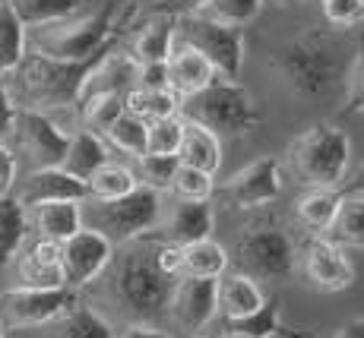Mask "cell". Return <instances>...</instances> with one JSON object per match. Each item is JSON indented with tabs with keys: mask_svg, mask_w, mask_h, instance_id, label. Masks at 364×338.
<instances>
[{
	"mask_svg": "<svg viewBox=\"0 0 364 338\" xmlns=\"http://www.w3.org/2000/svg\"><path fill=\"white\" fill-rule=\"evenodd\" d=\"M171 276H165L156 263V231L121 244L114 266L108 272V291L114 304L121 307L130 322H149L156 326L159 316H165L168 298L174 288Z\"/></svg>",
	"mask_w": 364,
	"mask_h": 338,
	"instance_id": "obj_1",
	"label": "cell"
},
{
	"mask_svg": "<svg viewBox=\"0 0 364 338\" xmlns=\"http://www.w3.org/2000/svg\"><path fill=\"white\" fill-rule=\"evenodd\" d=\"M105 54L89 58V60H54V58H41V54H35V51L26 54L23 63L10 73V76H16V86L10 89L16 108H29V111L48 114V111H54V108H73V104H80L82 82H86L89 70H92Z\"/></svg>",
	"mask_w": 364,
	"mask_h": 338,
	"instance_id": "obj_2",
	"label": "cell"
},
{
	"mask_svg": "<svg viewBox=\"0 0 364 338\" xmlns=\"http://www.w3.org/2000/svg\"><path fill=\"white\" fill-rule=\"evenodd\" d=\"M339 45L330 35L307 32L282 45L272 58V67L285 80V86L301 98H323L333 92V86L342 76Z\"/></svg>",
	"mask_w": 364,
	"mask_h": 338,
	"instance_id": "obj_3",
	"label": "cell"
},
{
	"mask_svg": "<svg viewBox=\"0 0 364 338\" xmlns=\"http://www.w3.org/2000/svg\"><path fill=\"white\" fill-rule=\"evenodd\" d=\"M181 111H184V121L206 126L219 139L247 136L260 126V108H257L254 92L237 80H222V76L209 82L203 92L184 98Z\"/></svg>",
	"mask_w": 364,
	"mask_h": 338,
	"instance_id": "obj_4",
	"label": "cell"
},
{
	"mask_svg": "<svg viewBox=\"0 0 364 338\" xmlns=\"http://www.w3.org/2000/svg\"><path fill=\"white\" fill-rule=\"evenodd\" d=\"M352 143L336 124H314L289 146V161L295 178L307 190H339L348 174Z\"/></svg>",
	"mask_w": 364,
	"mask_h": 338,
	"instance_id": "obj_5",
	"label": "cell"
},
{
	"mask_svg": "<svg viewBox=\"0 0 364 338\" xmlns=\"http://www.w3.org/2000/svg\"><path fill=\"white\" fill-rule=\"evenodd\" d=\"M114 16L117 4H105L92 16L67 19V23L38 29L35 54L54 60H89L114 48Z\"/></svg>",
	"mask_w": 364,
	"mask_h": 338,
	"instance_id": "obj_6",
	"label": "cell"
},
{
	"mask_svg": "<svg viewBox=\"0 0 364 338\" xmlns=\"http://www.w3.org/2000/svg\"><path fill=\"white\" fill-rule=\"evenodd\" d=\"M235 266L254 281H285L298 266V246L276 222L250 224L235 244Z\"/></svg>",
	"mask_w": 364,
	"mask_h": 338,
	"instance_id": "obj_7",
	"label": "cell"
},
{
	"mask_svg": "<svg viewBox=\"0 0 364 338\" xmlns=\"http://www.w3.org/2000/svg\"><path fill=\"white\" fill-rule=\"evenodd\" d=\"M159 215H162L159 193L149 187H136L114 202H92L86 228L102 231L111 244H127L149 234L159 224Z\"/></svg>",
	"mask_w": 364,
	"mask_h": 338,
	"instance_id": "obj_8",
	"label": "cell"
},
{
	"mask_svg": "<svg viewBox=\"0 0 364 338\" xmlns=\"http://www.w3.org/2000/svg\"><path fill=\"white\" fill-rule=\"evenodd\" d=\"M174 38L203 54L222 80H237L244 67V29L222 26L206 16H181Z\"/></svg>",
	"mask_w": 364,
	"mask_h": 338,
	"instance_id": "obj_9",
	"label": "cell"
},
{
	"mask_svg": "<svg viewBox=\"0 0 364 338\" xmlns=\"http://www.w3.org/2000/svg\"><path fill=\"white\" fill-rule=\"evenodd\" d=\"M80 304L70 288H10L0 294V326L4 329H38Z\"/></svg>",
	"mask_w": 364,
	"mask_h": 338,
	"instance_id": "obj_10",
	"label": "cell"
},
{
	"mask_svg": "<svg viewBox=\"0 0 364 338\" xmlns=\"http://www.w3.org/2000/svg\"><path fill=\"white\" fill-rule=\"evenodd\" d=\"M111 259H114V244L95 228L82 224L73 237L60 244V269H64V288L70 291H82L95 278L108 272Z\"/></svg>",
	"mask_w": 364,
	"mask_h": 338,
	"instance_id": "obj_11",
	"label": "cell"
},
{
	"mask_svg": "<svg viewBox=\"0 0 364 338\" xmlns=\"http://www.w3.org/2000/svg\"><path fill=\"white\" fill-rule=\"evenodd\" d=\"M298 266L304 272L307 285L320 294H339L355 285V263L330 237H307L298 250Z\"/></svg>",
	"mask_w": 364,
	"mask_h": 338,
	"instance_id": "obj_12",
	"label": "cell"
},
{
	"mask_svg": "<svg viewBox=\"0 0 364 338\" xmlns=\"http://www.w3.org/2000/svg\"><path fill=\"white\" fill-rule=\"evenodd\" d=\"M13 136H16L19 149L29 155L32 171L35 168H60L67 155L70 133L58 121H51V114L29 108H16V121H13Z\"/></svg>",
	"mask_w": 364,
	"mask_h": 338,
	"instance_id": "obj_13",
	"label": "cell"
},
{
	"mask_svg": "<svg viewBox=\"0 0 364 338\" xmlns=\"http://www.w3.org/2000/svg\"><path fill=\"white\" fill-rule=\"evenodd\" d=\"M219 190L228 206H235V209L269 206V202L279 200V193H282V168H279L276 158L263 155V158L250 161L247 168L235 171Z\"/></svg>",
	"mask_w": 364,
	"mask_h": 338,
	"instance_id": "obj_14",
	"label": "cell"
},
{
	"mask_svg": "<svg viewBox=\"0 0 364 338\" xmlns=\"http://www.w3.org/2000/svg\"><path fill=\"white\" fill-rule=\"evenodd\" d=\"M215 281L219 278H178L174 281L165 313L187 335H200L215 320V313H219Z\"/></svg>",
	"mask_w": 364,
	"mask_h": 338,
	"instance_id": "obj_15",
	"label": "cell"
},
{
	"mask_svg": "<svg viewBox=\"0 0 364 338\" xmlns=\"http://www.w3.org/2000/svg\"><path fill=\"white\" fill-rule=\"evenodd\" d=\"M16 200L23 202V209L29 212V209L41 206V202H86L89 190L82 180L70 178L60 168H35L29 178L23 180Z\"/></svg>",
	"mask_w": 364,
	"mask_h": 338,
	"instance_id": "obj_16",
	"label": "cell"
},
{
	"mask_svg": "<svg viewBox=\"0 0 364 338\" xmlns=\"http://www.w3.org/2000/svg\"><path fill=\"white\" fill-rule=\"evenodd\" d=\"M16 278L19 288H64V269H60V244L32 241L23 244V250L16 253Z\"/></svg>",
	"mask_w": 364,
	"mask_h": 338,
	"instance_id": "obj_17",
	"label": "cell"
},
{
	"mask_svg": "<svg viewBox=\"0 0 364 338\" xmlns=\"http://www.w3.org/2000/svg\"><path fill=\"white\" fill-rule=\"evenodd\" d=\"M215 80H219V73L213 70V63L193 51V48L178 45L171 51V58H168V92L178 98V102L203 92Z\"/></svg>",
	"mask_w": 364,
	"mask_h": 338,
	"instance_id": "obj_18",
	"label": "cell"
},
{
	"mask_svg": "<svg viewBox=\"0 0 364 338\" xmlns=\"http://www.w3.org/2000/svg\"><path fill=\"white\" fill-rule=\"evenodd\" d=\"M136 76H139L136 60H133L130 54H114V48H111V51L89 70L86 82H82L80 102L89 95H127L130 89H136Z\"/></svg>",
	"mask_w": 364,
	"mask_h": 338,
	"instance_id": "obj_19",
	"label": "cell"
},
{
	"mask_svg": "<svg viewBox=\"0 0 364 338\" xmlns=\"http://www.w3.org/2000/svg\"><path fill=\"white\" fill-rule=\"evenodd\" d=\"M215 298H219V313L228 322L247 320L250 313H257L266 304V291L260 288V281L241 276V272H225L215 281Z\"/></svg>",
	"mask_w": 364,
	"mask_h": 338,
	"instance_id": "obj_20",
	"label": "cell"
},
{
	"mask_svg": "<svg viewBox=\"0 0 364 338\" xmlns=\"http://www.w3.org/2000/svg\"><path fill=\"white\" fill-rule=\"evenodd\" d=\"M215 231V209L213 202H181L171 209L165 222V241L178 244V246H187V244H197V241H206L213 237Z\"/></svg>",
	"mask_w": 364,
	"mask_h": 338,
	"instance_id": "obj_21",
	"label": "cell"
},
{
	"mask_svg": "<svg viewBox=\"0 0 364 338\" xmlns=\"http://www.w3.org/2000/svg\"><path fill=\"white\" fill-rule=\"evenodd\" d=\"M29 228L41 241L64 244L82 228V202H41L29 209Z\"/></svg>",
	"mask_w": 364,
	"mask_h": 338,
	"instance_id": "obj_22",
	"label": "cell"
},
{
	"mask_svg": "<svg viewBox=\"0 0 364 338\" xmlns=\"http://www.w3.org/2000/svg\"><path fill=\"white\" fill-rule=\"evenodd\" d=\"M174 32H178V19L165 16V13H156L143 23V29L136 32L130 48V58L136 60V67H146V63H168L174 51Z\"/></svg>",
	"mask_w": 364,
	"mask_h": 338,
	"instance_id": "obj_23",
	"label": "cell"
},
{
	"mask_svg": "<svg viewBox=\"0 0 364 338\" xmlns=\"http://www.w3.org/2000/svg\"><path fill=\"white\" fill-rule=\"evenodd\" d=\"M184 121V117H181ZM178 161L184 168L203 171L213 178L222 168V139L215 133H209L206 126L184 121V136H181V149H178Z\"/></svg>",
	"mask_w": 364,
	"mask_h": 338,
	"instance_id": "obj_24",
	"label": "cell"
},
{
	"mask_svg": "<svg viewBox=\"0 0 364 338\" xmlns=\"http://www.w3.org/2000/svg\"><path fill=\"white\" fill-rule=\"evenodd\" d=\"M105 161H111V158H108V146H105V139L99 136V133L76 130V133H70L67 155H64V161H60V171H67L70 178H76V180L86 184Z\"/></svg>",
	"mask_w": 364,
	"mask_h": 338,
	"instance_id": "obj_25",
	"label": "cell"
},
{
	"mask_svg": "<svg viewBox=\"0 0 364 338\" xmlns=\"http://www.w3.org/2000/svg\"><path fill=\"white\" fill-rule=\"evenodd\" d=\"M228 250L219 241H206L181 246V278H222L228 272Z\"/></svg>",
	"mask_w": 364,
	"mask_h": 338,
	"instance_id": "obj_26",
	"label": "cell"
},
{
	"mask_svg": "<svg viewBox=\"0 0 364 338\" xmlns=\"http://www.w3.org/2000/svg\"><path fill=\"white\" fill-rule=\"evenodd\" d=\"M26 241H29V212L13 193L0 196V269L16 259Z\"/></svg>",
	"mask_w": 364,
	"mask_h": 338,
	"instance_id": "obj_27",
	"label": "cell"
},
{
	"mask_svg": "<svg viewBox=\"0 0 364 338\" xmlns=\"http://www.w3.org/2000/svg\"><path fill=\"white\" fill-rule=\"evenodd\" d=\"M16 19L29 29H48V26L67 23L76 16L82 0H6Z\"/></svg>",
	"mask_w": 364,
	"mask_h": 338,
	"instance_id": "obj_28",
	"label": "cell"
},
{
	"mask_svg": "<svg viewBox=\"0 0 364 338\" xmlns=\"http://www.w3.org/2000/svg\"><path fill=\"white\" fill-rule=\"evenodd\" d=\"M51 335L48 338H114V329H111V322L105 320L99 310L92 307H70L60 320H54L51 326Z\"/></svg>",
	"mask_w": 364,
	"mask_h": 338,
	"instance_id": "obj_29",
	"label": "cell"
},
{
	"mask_svg": "<svg viewBox=\"0 0 364 338\" xmlns=\"http://www.w3.org/2000/svg\"><path fill=\"white\" fill-rule=\"evenodd\" d=\"M336 209H339V193L336 190H307L295 202V218L301 228L311 231V237H320L323 231H330Z\"/></svg>",
	"mask_w": 364,
	"mask_h": 338,
	"instance_id": "obj_30",
	"label": "cell"
},
{
	"mask_svg": "<svg viewBox=\"0 0 364 338\" xmlns=\"http://www.w3.org/2000/svg\"><path fill=\"white\" fill-rule=\"evenodd\" d=\"M330 241L339 246H355L364 250V193H346L339 196V209L330 224Z\"/></svg>",
	"mask_w": 364,
	"mask_h": 338,
	"instance_id": "obj_31",
	"label": "cell"
},
{
	"mask_svg": "<svg viewBox=\"0 0 364 338\" xmlns=\"http://www.w3.org/2000/svg\"><path fill=\"white\" fill-rule=\"evenodd\" d=\"M136 174L127 165H117V161H105L99 171L86 180L89 200L86 202H114L121 196H127L130 190H136Z\"/></svg>",
	"mask_w": 364,
	"mask_h": 338,
	"instance_id": "obj_32",
	"label": "cell"
},
{
	"mask_svg": "<svg viewBox=\"0 0 364 338\" xmlns=\"http://www.w3.org/2000/svg\"><path fill=\"white\" fill-rule=\"evenodd\" d=\"M29 35H26V26L16 19V13L10 10V4H0V80L10 76L13 70L23 63V58L29 51Z\"/></svg>",
	"mask_w": 364,
	"mask_h": 338,
	"instance_id": "obj_33",
	"label": "cell"
},
{
	"mask_svg": "<svg viewBox=\"0 0 364 338\" xmlns=\"http://www.w3.org/2000/svg\"><path fill=\"white\" fill-rule=\"evenodd\" d=\"M124 108L130 114H136L143 124H156V121H165V117H178L181 111V102L174 98L168 89H130L124 95Z\"/></svg>",
	"mask_w": 364,
	"mask_h": 338,
	"instance_id": "obj_34",
	"label": "cell"
},
{
	"mask_svg": "<svg viewBox=\"0 0 364 338\" xmlns=\"http://www.w3.org/2000/svg\"><path fill=\"white\" fill-rule=\"evenodd\" d=\"M146 130H149V124H143L136 114L124 111V114L102 133V139H105V146L130 155V158H143L146 155Z\"/></svg>",
	"mask_w": 364,
	"mask_h": 338,
	"instance_id": "obj_35",
	"label": "cell"
},
{
	"mask_svg": "<svg viewBox=\"0 0 364 338\" xmlns=\"http://www.w3.org/2000/svg\"><path fill=\"white\" fill-rule=\"evenodd\" d=\"M263 4L266 0H206L203 10L193 13V16H206V19H213V23L244 29L247 23H254V19L260 16Z\"/></svg>",
	"mask_w": 364,
	"mask_h": 338,
	"instance_id": "obj_36",
	"label": "cell"
},
{
	"mask_svg": "<svg viewBox=\"0 0 364 338\" xmlns=\"http://www.w3.org/2000/svg\"><path fill=\"white\" fill-rule=\"evenodd\" d=\"M80 111H82V130H92L102 136L127 108H124V95H89L80 102Z\"/></svg>",
	"mask_w": 364,
	"mask_h": 338,
	"instance_id": "obj_37",
	"label": "cell"
},
{
	"mask_svg": "<svg viewBox=\"0 0 364 338\" xmlns=\"http://www.w3.org/2000/svg\"><path fill=\"white\" fill-rule=\"evenodd\" d=\"M178 168H181L178 155H143V158H136V171L133 174H136L139 187H149L156 193H162V190H171Z\"/></svg>",
	"mask_w": 364,
	"mask_h": 338,
	"instance_id": "obj_38",
	"label": "cell"
},
{
	"mask_svg": "<svg viewBox=\"0 0 364 338\" xmlns=\"http://www.w3.org/2000/svg\"><path fill=\"white\" fill-rule=\"evenodd\" d=\"M232 332H244L250 338H276L282 332V310H279V300L276 298H266V304L250 313L247 320H237V322H228Z\"/></svg>",
	"mask_w": 364,
	"mask_h": 338,
	"instance_id": "obj_39",
	"label": "cell"
},
{
	"mask_svg": "<svg viewBox=\"0 0 364 338\" xmlns=\"http://www.w3.org/2000/svg\"><path fill=\"white\" fill-rule=\"evenodd\" d=\"M181 136H184L181 114L149 124V130H146V155H178Z\"/></svg>",
	"mask_w": 364,
	"mask_h": 338,
	"instance_id": "obj_40",
	"label": "cell"
},
{
	"mask_svg": "<svg viewBox=\"0 0 364 338\" xmlns=\"http://www.w3.org/2000/svg\"><path fill=\"white\" fill-rule=\"evenodd\" d=\"M213 178L203 171H193V168H178V174H174L171 180V193L178 196L181 202H209V196H213Z\"/></svg>",
	"mask_w": 364,
	"mask_h": 338,
	"instance_id": "obj_41",
	"label": "cell"
},
{
	"mask_svg": "<svg viewBox=\"0 0 364 338\" xmlns=\"http://www.w3.org/2000/svg\"><path fill=\"white\" fill-rule=\"evenodd\" d=\"M323 19L336 29H355L364 23V0H320Z\"/></svg>",
	"mask_w": 364,
	"mask_h": 338,
	"instance_id": "obj_42",
	"label": "cell"
},
{
	"mask_svg": "<svg viewBox=\"0 0 364 338\" xmlns=\"http://www.w3.org/2000/svg\"><path fill=\"white\" fill-rule=\"evenodd\" d=\"M348 114L364 117V32L358 35V48H355L352 73H348V95H346Z\"/></svg>",
	"mask_w": 364,
	"mask_h": 338,
	"instance_id": "obj_43",
	"label": "cell"
},
{
	"mask_svg": "<svg viewBox=\"0 0 364 338\" xmlns=\"http://www.w3.org/2000/svg\"><path fill=\"white\" fill-rule=\"evenodd\" d=\"M16 171H19V161L16 152L0 139V196H10L13 187H16Z\"/></svg>",
	"mask_w": 364,
	"mask_h": 338,
	"instance_id": "obj_44",
	"label": "cell"
},
{
	"mask_svg": "<svg viewBox=\"0 0 364 338\" xmlns=\"http://www.w3.org/2000/svg\"><path fill=\"white\" fill-rule=\"evenodd\" d=\"M139 89H168V63H146L136 76Z\"/></svg>",
	"mask_w": 364,
	"mask_h": 338,
	"instance_id": "obj_45",
	"label": "cell"
},
{
	"mask_svg": "<svg viewBox=\"0 0 364 338\" xmlns=\"http://www.w3.org/2000/svg\"><path fill=\"white\" fill-rule=\"evenodd\" d=\"M203 4H206V0H159L156 13H165V16L181 19V16H193V13H200Z\"/></svg>",
	"mask_w": 364,
	"mask_h": 338,
	"instance_id": "obj_46",
	"label": "cell"
},
{
	"mask_svg": "<svg viewBox=\"0 0 364 338\" xmlns=\"http://www.w3.org/2000/svg\"><path fill=\"white\" fill-rule=\"evenodd\" d=\"M13 121H16V102H13V95H10V86L0 80V139L10 136Z\"/></svg>",
	"mask_w": 364,
	"mask_h": 338,
	"instance_id": "obj_47",
	"label": "cell"
},
{
	"mask_svg": "<svg viewBox=\"0 0 364 338\" xmlns=\"http://www.w3.org/2000/svg\"><path fill=\"white\" fill-rule=\"evenodd\" d=\"M114 338H174V335L162 332L159 326H149V322H130V326L124 329L121 335H114Z\"/></svg>",
	"mask_w": 364,
	"mask_h": 338,
	"instance_id": "obj_48",
	"label": "cell"
},
{
	"mask_svg": "<svg viewBox=\"0 0 364 338\" xmlns=\"http://www.w3.org/2000/svg\"><path fill=\"white\" fill-rule=\"evenodd\" d=\"M336 338H364V316H358V320L346 322V326L336 332Z\"/></svg>",
	"mask_w": 364,
	"mask_h": 338,
	"instance_id": "obj_49",
	"label": "cell"
},
{
	"mask_svg": "<svg viewBox=\"0 0 364 338\" xmlns=\"http://www.w3.org/2000/svg\"><path fill=\"white\" fill-rule=\"evenodd\" d=\"M346 187V193H364V165L355 171V178L348 180V184H342Z\"/></svg>",
	"mask_w": 364,
	"mask_h": 338,
	"instance_id": "obj_50",
	"label": "cell"
},
{
	"mask_svg": "<svg viewBox=\"0 0 364 338\" xmlns=\"http://www.w3.org/2000/svg\"><path fill=\"white\" fill-rule=\"evenodd\" d=\"M219 338H250V335H244V332H232V329H225Z\"/></svg>",
	"mask_w": 364,
	"mask_h": 338,
	"instance_id": "obj_51",
	"label": "cell"
},
{
	"mask_svg": "<svg viewBox=\"0 0 364 338\" xmlns=\"http://www.w3.org/2000/svg\"><path fill=\"white\" fill-rule=\"evenodd\" d=\"M272 4H279V6H289V4H301V0H272Z\"/></svg>",
	"mask_w": 364,
	"mask_h": 338,
	"instance_id": "obj_52",
	"label": "cell"
},
{
	"mask_svg": "<svg viewBox=\"0 0 364 338\" xmlns=\"http://www.w3.org/2000/svg\"><path fill=\"white\" fill-rule=\"evenodd\" d=\"M0 338H6V329L4 326H0Z\"/></svg>",
	"mask_w": 364,
	"mask_h": 338,
	"instance_id": "obj_53",
	"label": "cell"
},
{
	"mask_svg": "<svg viewBox=\"0 0 364 338\" xmlns=\"http://www.w3.org/2000/svg\"><path fill=\"white\" fill-rule=\"evenodd\" d=\"M184 338H200V335H184Z\"/></svg>",
	"mask_w": 364,
	"mask_h": 338,
	"instance_id": "obj_54",
	"label": "cell"
},
{
	"mask_svg": "<svg viewBox=\"0 0 364 338\" xmlns=\"http://www.w3.org/2000/svg\"><path fill=\"white\" fill-rule=\"evenodd\" d=\"M361 124H364V117H361Z\"/></svg>",
	"mask_w": 364,
	"mask_h": 338,
	"instance_id": "obj_55",
	"label": "cell"
},
{
	"mask_svg": "<svg viewBox=\"0 0 364 338\" xmlns=\"http://www.w3.org/2000/svg\"><path fill=\"white\" fill-rule=\"evenodd\" d=\"M0 4H4V0H0Z\"/></svg>",
	"mask_w": 364,
	"mask_h": 338,
	"instance_id": "obj_56",
	"label": "cell"
}]
</instances>
